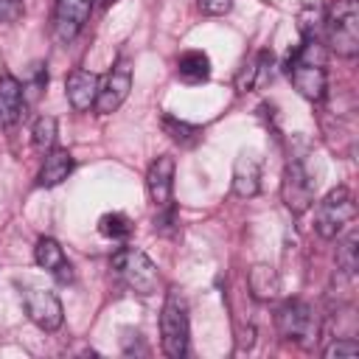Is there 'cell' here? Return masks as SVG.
<instances>
[{
	"label": "cell",
	"instance_id": "15",
	"mask_svg": "<svg viewBox=\"0 0 359 359\" xmlns=\"http://www.w3.org/2000/svg\"><path fill=\"white\" fill-rule=\"evenodd\" d=\"M25 112L22 84L14 76H0V129H11Z\"/></svg>",
	"mask_w": 359,
	"mask_h": 359
},
{
	"label": "cell",
	"instance_id": "11",
	"mask_svg": "<svg viewBox=\"0 0 359 359\" xmlns=\"http://www.w3.org/2000/svg\"><path fill=\"white\" fill-rule=\"evenodd\" d=\"M146 188H149V196H151L154 208L165 210L171 205V191H174V157L171 154H163L149 165Z\"/></svg>",
	"mask_w": 359,
	"mask_h": 359
},
{
	"label": "cell",
	"instance_id": "5",
	"mask_svg": "<svg viewBox=\"0 0 359 359\" xmlns=\"http://www.w3.org/2000/svg\"><path fill=\"white\" fill-rule=\"evenodd\" d=\"M353 216H356V205H353L351 191L345 185H337L314 208V230L323 238H337L353 222Z\"/></svg>",
	"mask_w": 359,
	"mask_h": 359
},
{
	"label": "cell",
	"instance_id": "21",
	"mask_svg": "<svg viewBox=\"0 0 359 359\" xmlns=\"http://www.w3.org/2000/svg\"><path fill=\"white\" fill-rule=\"evenodd\" d=\"M132 230H135V224H132V219L123 216V213H104V216L98 219V233L107 236V238H115V241H118V238H129Z\"/></svg>",
	"mask_w": 359,
	"mask_h": 359
},
{
	"label": "cell",
	"instance_id": "14",
	"mask_svg": "<svg viewBox=\"0 0 359 359\" xmlns=\"http://www.w3.org/2000/svg\"><path fill=\"white\" fill-rule=\"evenodd\" d=\"M261 191V157L252 151H241L233 165V194L250 199Z\"/></svg>",
	"mask_w": 359,
	"mask_h": 359
},
{
	"label": "cell",
	"instance_id": "18",
	"mask_svg": "<svg viewBox=\"0 0 359 359\" xmlns=\"http://www.w3.org/2000/svg\"><path fill=\"white\" fill-rule=\"evenodd\" d=\"M247 283H250V292H252L258 300H272V297L278 294V289H280V280H278L275 269L266 266V264H255V266L250 269Z\"/></svg>",
	"mask_w": 359,
	"mask_h": 359
},
{
	"label": "cell",
	"instance_id": "2",
	"mask_svg": "<svg viewBox=\"0 0 359 359\" xmlns=\"http://www.w3.org/2000/svg\"><path fill=\"white\" fill-rule=\"evenodd\" d=\"M325 36H328V48L337 56L353 59L359 53V3L356 0H337L325 20Z\"/></svg>",
	"mask_w": 359,
	"mask_h": 359
},
{
	"label": "cell",
	"instance_id": "4",
	"mask_svg": "<svg viewBox=\"0 0 359 359\" xmlns=\"http://www.w3.org/2000/svg\"><path fill=\"white\" fill-rule=\"evenodd\" d=\"M160 342L171 359H180L188 351V306L177 289L165 294V303L160 311Z\"/></svg>",
	"mask_w": 359,
	"mask_h": 359
},
{
	"label": "cell",
	"instance_id": "16",
	"mask_svg": "<svg viewBox=\"0 0 359 359\" xmlns=\"http://www.w3.org/2000/svg\"><path fill=\"white\" fill-rule=\"evenodd\" d=\"M70 171H73V154L67 149H56L53 146L50 151H45V163H42V168L36 174V185L39 188H53L62 180H67Z\"/></svg>",
	"mask_w": 359,
	"mask_h": 359
},
{
	"label": "cell",
	"instance_id": "10",
	"mask_svg": "<svg viewBox=\"0 0 359 359\" xmlns=\"http://www.w3.org/2000/svg\"><path fill=\"white\" fill-rule=\"evenodd\" d=\"M93 6H95V0H56V8H53V34H56V39L65 42V45L73 42L84 31V25L93 14Z\"/></svg>",
	"mask_w": 359,
	"mask_h": 359
},
{
	"label": "cell",
	"instance_id": "19",
	"mask_svg": "<svg viewBox=\"0 0 359 359\" xmlns=\"http://www.w3.org/2000/svg\"><path fill=\"white\" fill-rule=\"evenodd\" d=\"M266 65H272V53L269 50H261L252 62H247L241 67V73L236 76V90L238 93H250L252 87H258L264 81V73H266Z\"/></svg>",
	"mask_w": 359,
	"mask_h": 359
},
{
	"label": "cell",
	"instance_id": "22",
	"mask_svg": "<svg viewBox=\"0 0 359 359\" xmlns=\"http://www.w3.org/2000/svg\"><path fill=\"white\" fill-rule=\"evenodd\" d=\"M356 244H359V236L351 230L345 236V241L339 244V250H337V264H339V269L345 275H353L359 269V247Z\"/></svg>",
	"mask_w": 359,
	"mask_h": 359
},
{
	"label": "cell",
	"instance_id": "8",
	"mask_svg": "<svg viewBox=\"0 0 359 359\" xmlns=\"http://www.w3.org/2000/svg\"><path fill=\"white\" fill-rule=\"evenodd\" d=\"M280 199L294 216H300V213H306L311 208V202H314V180L309 177V171H306V165L300 160L286 163V171H283V180H280Z\"/></svg>",
	"mask_w": 359,
	"mask_h": 359
},
{
	"label": "cell",
	"instance_id": "3",
	"mask_svg": "<svg viewBox=\"0 0 359 359\" xmlns=\"http://www.w3.org/2000/svg\"><path fill=\"white\" fill-rule=\"evenodd\" d=\"M275 325H278V334L286 342H294L300 348H311L317 342V334H320L314 309L306 300H297V297L280 303V309L275 314Z\"/></svg>",
	"mask_w": 359,
	"mask_h": 359
},
{
	"label": "cell",
	"instance_id": "6",
	"mask_svg": "<svg viewBox=\"0 0 359 359\" xmlns=\"http://www.w3.org/2000/svg\"><path fill=\"white\" fill-rule=\"evenodd\" d=\"M112 269L115 275L129 286L135 289L137 294H151L160 283V275H157V266L149 261V255L137 247H121L115 255H112Z\"/></svg>",
	"mask_w": 359,
	"mask_h": 359
},
{
	"label": "cell",
	"instance_id": "7",
	"mask_svg": "<svg viewBox=\"0 0 359 359\" xmlns=\"http://www.w3.org/2000/svg\"><path fill=\"white\" fill-rule=\"evenodd\" d=\"M20 292H22L25 314L36 328H42V331H59L62 328L65 309H62V300L56 297V292L42 289V286H22Z\"/></svg>",
	"mask_w": 359,
	"mask_h": 359
},
{
	"label": "cell",
	"instance_id": "24",
	"mask_svg": "<svg viewBox=\"0 0 359 359\" xmlns=\"http://www.w3.org/2000/svg\"><path fill=\"white\" fill-rule=\"evenodd\" d=\"M323 20H325V17H323L320 6H306L303 14H300V34H303V39H317Z\"/></svg>",
	"mask_w": 359,
	"mask_h": 359
},
{
	"label": "cell",
	"instance_id": "12",
	"mask_svg": "<svg viewBox=\"0 0 359 359\" xmlns=\"http://www.w3.org/2000/svg\"><path fill=\"white\" fill-rule=\"evenodd\" d=\"M98 84H101V76L93 73V70H73L67 79H65V93H67V101L73 109L79 112H87L90 107H95V98H98Z\"/></svg>",
	"mask_w": 359,
	"mask_h": 359
},
{
	"label": "cell",
	"instance_id": "26",
	"mask_svg": "<svg viewBox=\"0 0 359 359\" xmlns=\"http://www.w3.org/2000/svg\"><path fill=\"white\" fill-rule=\"evenodd\" d=\"M22 0H0V22H17L22 17Z\"/></svg>",
	"mask_w": 359,
	"mask_h": 359
},
{
	"label": "cell",
	"instance_id": "1",
	"mask_svg": "<svg viewBox=\"0 0 359 359\" xmlns=\"http://www.w3.org/2000/svg\"><path fill=\"white\" fill-rule=\"evenodd\" d=\"M286 76L294 84V90L309 101H323L328 90V73H325V50L320 39H303L289 59H286Z\"/></svg>",
	"mask_w": 359,
	"mask_h": 359
},
{
	"label": "cell",
	"instance_id": "27",
	"mask_svg": "<svg viewBox=\"0 0 359 359\" xmlns=\"http://www.w3.org/2000/svg\"><path fill=\"white\" fill-rule=\"evenodd\" d=\"M233 8V0H199V11L208 17H222Z\"/></svg>",
	"mask_w": 359,
	"mask_h": 359
},
{
	"label": "cell",
	"instance_id": "13",
	"mask_svg": "<svg viewBox=\"0 0 359 359\" xmlns=\"http://www.w3.org/2000/svg\"><path fill=\"white\" fill-rule=\"evenodd\" d=\"M34 258H36V264H39L42 269H48L59 283L73 280V266H70V261H67V255H65V250H62V244H59L56 238L42 236V238L36 241V247H34Z\"/></svg>",
	"mask_w": 359,
	"mask_h": 359
},
{
	"label": "cell",
	"instance_id": "23",
	"mask_svg": "<svg viewBox=\"0 0 359 359\" xmlns=\"http://www.w3.org/2000/svg\"><path fill=\"white\" fill-rule=\"evenodd\" d=\"M163 129L171 135V140L185 143V146H191V143L202 135L196 126H191V123H185V121H177V118H171V115H165V118H163Z\"/></svg>",
	"mask_w": 359,
	"mask_h": 359
},
{
	"label": "cell",
	"instance_id": "17",
	"mask_svg": "<svg viewBox=\"0 0 359 359\" xmlns=\"http://www.w3.org/2000/svg\"><path fill=\"white\" fill-rule=\"evenodd\" d=\"M177 73H180V79L188 81V84L205 81V79L210 76V59H208V53H202V50H185V53L177 59Z\"/></svg>",
	"mask_w": 359,
	"mask_h": 359
},
{
	"label": "cell",
	"instance_id": "28",
	"mask_svg": "<svg viewBox=\"0 0 359 359\" xmlns=\"http://www.w3.org/2000/svg\"><path fill=\"white\" fill-rule=\"evenodd\" d=\"M112 3H118V0H101V6H107V8H109Z\"/></svg>",
	"mask_w": 359,
	"mask_h": 359
},
{
	"label": "cell",
	"instance_id": "25",
	"mask_svg": "<svg viewBox=\"0 0 359 359\" xmlns=\"http://www.w3.org/2000/svg\"><path fill=\"white\" fill-rule=\"evenodd\" d=\"M356 353H359V345L353 339H337V342H331L323 351L325 359H334V356H356Z\"/></svg>",
	"mask_w": 359,
	"mask_h": 359
},
{
	"label": "cell",
	"instance_id": "9",
	"mask_svg": "<svg viewBox=\"0 0 359 359\" xmlns=\"http://www.w3.org/2000/svg\"><path fill=\"white\" fill-rule=\"evenodd\" d=\"M129 90H132V62H129L126 56H121V59L112 65V70H109V73L101 79V84H98L95 109H98L101 115L115 112V109L126 101Z\"/></svg>",
	"mask_w": 359,
	"mask_h": 359
},
{
	"label": "cell",
	"instance_id": "20",
	"mask_svg": "<svg viewBox=\"0 0 359 359\" xmlns=\"http://www.w3.org/2000/svg\"><path fill=\"white\" fill-rule=\"evenodd\" d=\"M31 137H34V149L36 151H50L56 146V118L53 115H39L34 129H31Z\"/></svg>",
	"mask_w": 359,
	"mask_h": 359
}]
</instances>
